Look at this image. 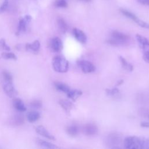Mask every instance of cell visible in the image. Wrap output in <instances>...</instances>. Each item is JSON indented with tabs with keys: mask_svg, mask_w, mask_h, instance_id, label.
Instances as JSON below:
<instances>
[{
	"mask_svg": "<svg viewBox=\"0 0 149 149\" xmlns=\"http://www.w3.org/2000/svg\"><path fill=\"white\" fill-rule=\"evenodd\" d=\"M144 137L137 136L126 137L123 141L124 147L127 149H144Z\"/></svg>",
	"mask_w": 149,
	"mask_h": 149,
	"instance_id": "1",
	"label": "cell"
},
{
	"mask_svg": "<svg viewBox=\"0 0 149 149\" xmlns=\"http://www.w3.org/2000/svg\"><path fill=\"white\" fill-rule=\"evenodd\" d=\"M129 40V37L127 35L118 31H113L111 33V38H109L107 42L111 45L119 46L126 44Z\"/></svg>",
	"mask_w": 149,
	"mask_h": 149,
	"instance_id": "2",
	"label": "cell"
},
{
	"mask_svg": "<svg viewBox=\"0 0 149 149\" xmlns=\"http://www.w3.org/2000/svg\"><path fill=\"white\" fill-rule=\"evenodd\" d=\"M52 66L56 72L65 73L68 70L69 62L64 57L56 56L53 58Z\"/></svg>",
	"mask_w": 149,
	"mask_h": 149,
	"instance_id": "3",
	"label": "cell"
},
{
	"mask_svg": "<svg viewBox=\"0 0 149 149\" xmlns=\"http://www.w3.org/2000/svg\"><path fill=\"white\" fill-rule=\"evenodd\" d=\"M78 65L82 72L84 73H90L95 70L94 65L90 62L86 60H81L78 62Z\"/></svg>",
	"mask_w": 149,
	"mask_h": 149,
	"instance_id": "4",
	"label": "cell"
},
{
	"mask_svg": "<svg viewBox=\"0 0 149 149\" xmlns=\"http://www.w3.org/2000/svg\"><path fill=\"white\" fill-rule=\"evenodd\" d=\"M83 132L87 136H93L97 133L98 128L93 123H87L83 126Z\"/></svg>",
	"mask_w": 149,
	"mask_h": 149,
	"instance_id": "5",
	"label": "cell"
},
{
	"mask_svg": "<svg viewBox=\"0 0 149 149\" xmlns=\"http://www.w3.org/2000/svg\"><path fill=\"white\" fill-rule=\"evenodd\" d=\"M73 34L76 40L81 44H85L87 42V36L85 33L77 28L73 29Z\"/></svg>",
	"mask_w": 149,
	"mask_h": 149,
	"instance_id": "6",
	"label": "cell"
},
{
	"mask_svg": "<svg viewBox=\"0 0 149 149\" xmlns=\"http://www.w3.org/2000/svg\"><path fill=\"white\" fill-rule=\"evenodd\" d=\"M3 90L6 94L10 97H15L17 94L16 91L13 86L12 81H5L3 85Z\"/></svg>",
	"mask_w": 149,
	"mask_h": 149,
	"instance_id": "7",
	"label": "cell"
},
{
	"mask_svg": "<svg viewBox=\"0 0 149 149\" xmlns=\"http://www.w3.org/2000/svg\"><path fill=\"white\" fill-rule=\"evenodd\" d=\"M50 46L54 52H59L63 48V44L61 40L58 37L53 38L50 42Z\"/></svg>",
	"mask_w": 149,
	"mask_h": 149,
	"instance_id": "8",
	"label": "cell"
},
{
	"mask_svg": "<svg viewBox=\"0 0 149 149\" xmlns=\"http://www.w3.org/2000/svg\"><path fill=\"white\" fill-rule=\"evenodd\" d=\"M31 19V17L29 15H27L25 16L24 18L21 19L19 20V24H18V32L22 33L26 31V27H27V23L30 22Z\"/></svg>",
	"mask_w": 149,
	"mask_h": 149,
	"instance_id": "9",
	"label": "cell"
},
{
	"mask_svg": "<svg viewBox=\"0 0 149 149\" xmlns=\"http://www.w3.org/2000/svg\"><path fill=\"white\" fill-rule=\"evenodd\" d=\"M36 132L42 136L47 138L50 140H54L55 137L49 133L47 131V130L43 127L42 126H38V127H36Z\"/></svg>",
	"mask_w": 149,
	"mask_h": 149,
	"instance_id": "10",
	"label": "cell"
},
{
	"mask_svg": "<svg viewBox=\"0 0 149 149\" xmlns=\"http://www.w3.org/2000/svg\"><path fill=\"white\" fill-rule=\"evenodd\" d=\"M136 38L140 45L143 48H146L147 47H149V40L146 37L140 34H136Z\"/></svg>",
	"mask_w": 149,
	"mask_h": 149,
	"instance_id": "11",
	"label": "cell"
},
{
	"mask_svg": "<svg viewBox=\"0 0 149 149\" xmlns=\"http://www.w3.org/2000/svg\"><path fill=\"white\" fill-rule=\"evenodd\" d=\"M66 94L68 98L73 101H76L80 95H82V91L79 90H70Z\"/></svg>",
	"mask_w": 149,
	"mask_h": 149,
	"instance_id": "12",
	"label": "cell"
},
{
	"mask_svg": "<svg viewBox=\"0 0 149 149\" xmlns=\"http://www.w3.org/2000/svg\"><path fill=\"white\" fill-rule=\"evenodd\" d=\"M119 59L120 60L121 65L123 69H125V70L129 71V72L133 71V65L131 63H130L129 62H127V60H126V59L125 58H123L122 56H119Z\"/></svg>",
	"mask_w": 149,
	"mask_h": 149,
	"instance_id": "13",
	"label": "cell"
},
{
	"mask_svg": "<svg viewBox=\"0 0 149 149\" xmlns=\"http://www.w3.org/2000/svg\"><path fill=\"white\" fill-rule=\"evenodd\" d=\"M66 132L69 135L71 136H76L79 134V127L76 125H72L67 127Z\"/></svg>",
	"mask_w": 149,
	"mask_h": 149,
	"instance_id": "14",
	"label": "cell"
},
{
	"mask_svg": "<svg viewBox=\"0 0 149 149\" xmlns=\"http://www.w3.org/2000/svg\"><path fill=\"white\" fill-rule=\"evenodd\" d=\"M59 104L61 105V107L64 109V110L68 113L70 112V111L72 109L73 107V104L70 101L68 100H61L59 101Z\"/></svg>",
	"mask_w": 149,
	"mask_h": 149,
	"instance_id": "15",
	"label": "cell"
},
{
	"mask_svg": "<svg viewBox=\"0 0 149 149\" xmlns=\"http://www.w3.org/2000/svg\"><path fill=\"white\" fill-rule=\"evenodd\" d=\"M57 23L59 30L63 33H65L68 30V26L65 20L62 17H58L57 19Z\"/></svg>",
	"mask_w": 149,
	"mask_h": 149,
	"instance_id": "16",
	"label": "cell"
},
{
	"mask_svg": "<svg viewBox=\"0 0 149 149\" xmlns=\"http://www.w3.org/2000/svg\"><path fill=\"white\" fill-rule=\"evenodd\" d=\"M13 105H14L15 108L19 111L24 112L26 110V108L25 105H24L22 101L20 100V99H16L14 101Z\"/></svg>",
	"mask_w": 149,
	"mask_h": 149,
	"instance_id": "17",
	"label": "cell"
},
{
	"mask_svg": "<svg viewBox=\"0 0 149 149\" xmlns=\"http://www.w3.org/2000/svg\"><path fill=\"white\" fill-rule=\"evenodd\" d=\"M55 86L56 88L58 90L61 91L62 92H64L65 93H67L70 90V87L68 85H66L65 83H61V82H57V83H56L55 84Z\"/></svg>",
	"mask_w": 149,
	"mask_h": 149,
	"instance_id": "18",
	"label": "cell"
},
{
	"mask_svg": "<svg viewBox=\"0 0 149 149\" xmlns=\"http://www.w3.org/2000/svg\"><path fill=\"white\" fill-rule=\"evenodd\" d=\"M40 115L38 112L31 111L27 114V119L30 122H34L38 120Z\"/></svg>",
	"mask_w": 149,
	"mask_h": 149,
	"instance_id": "19",
	"label": "cell"
},
{
	"mask_svg": "<svg viewBox=\"0 0 149 149\" xmlns=\"http://www.w3.org/2000/svg\"><path fill=\"white\" fill-rule=\"evenodd\" d=\"M108 144L109 145H117L120 142V138L118 136H116L115 134H112V136H109L107 139Z\"/></svg>",
	"mask_w": 149,
	"mask_h": 149,
	"instance_id": "20",
	"label": "cell"
},
{
	"mask_svg": "<svg viewBox=\"0 0 149 149\" xmlns=\"http://www.w3.org/2000/svg\"><path fill=\"white\" fill-rule=\"evenodd\" d=\"M120 12L123 15H125L126 17L130 19L131 20H133L134 22L138 19V17L133 13H132L131 12L129 11V10H127L126 9H120Z\"/></svg>",
	"mask_w": 149,
	"mask_h": 149,
	"instance_id": "21",
	"label": "cell"
},
{
	"mask_svg": "<svg viewBox=\"0 0 149 149\" xmlns=\"http://www.w3.org/2000/svg\"><path fill=\"white\" fill-rule=\"evenodd\" d=\"M40 44L38 41H35L33 43L27 45V49L33 51H38L40 48Z\"/></svg>",
	"mask_w": 149,
	"mask_h": 149,
	"instance_id": "22",
	"label": "cell"
},
{
	"mask_svg": "<svg viewBox=\"0 0 149 149\" xmlns=\"http://www.w3.org/2000/svg\"><path fill=\"white\" fill-rule=\"evenodd\" d=\"M38 143L42 147H44L45 148H58V147L56 146H55V144L49 143L48 141H44L42 140H38Z\"/></svg>",
	"mask_w": 149,
	"mask_h": 149,
	"instance_id": "23",
	"label": "cell"
},
{
	"mask_svg": "<svg viewBox=\"0 0 149 149\" xmlns=\"http://www.w3.org/2000/svg\"><path fill=\"white\" fill-rule=\"evenodd\" d=\"M54 5L56 8H65L68 6V3L66 0H55L54 2Z\"/></svg>",
	"mask_w": 149,
	"mask_h": 149,
	"instance_id": "24",
	"label": "cell"
},
{
	"mask_svg": "<svg viewBox=\"0 0 149 149\" xmlns=\"http://www.w3.org/2000/svg\"><path fill=\"white\" fill-rule=\"evenodd\" d=\"M23 121H24V119L22 115H17L15 116L13 122L16 125H22L23 123Z\"/></svg>",
	"mask_w": 149,
	"mask_h": 149,
	"instance_id": "25",
	"label": "cell"
},
{
	"mask_svg": "<svg viewBox=\"0 0 149 149\" xmlns=\"http://www.w3.org/2000/svg\"><path fill=\"white\" fill-rule=\"evenodd\" d=\"M2 57L5 59H16V55L11 52H3L2 54Z\"/></svg>",
	"mask_w": 149,
	"mask_h": 149,
	"instance_id": "26",
	"label": "cell"
},
{
	"mask_svg": "<svg viewBox=\"0 0 149 149\" xmlns=\"http://www.w3.org/2000/svg\"><path fill=\"white\" fill-rule=\"evenodd\" d=\"M106 93L109 95H115L119 93V90L117 88H107L106 89Z\"/></svg>",
	"mask_w": 149,
	"mask_h": 149,
	"instance_id": "27",
	"label": "cell"
},
{
	"mask_svg": "<svg viewBox=\"0 0 149 149\" xmlns=\"http://www.w3.org/2000/svg\"><path fill=\"white\" fill-rule=\"evenodd\" d=\"M135 22L141 27L146 28V29H149V23H147L143 20H141L139 18Z\"/></svg>",
	"mask_w": 149,
	"mask_h": 149,
	"instance_id": "28",
	"label": "cell"
},
{
	"mask_svg": "<svg viewBox=\"0 0 149 149\" xmlns=\"http://www.w3.org/2000/svg\"><path fill=\"white\" fill-rule=\"evenodd\" d=\"M8 4H9L8 0H3L2 3L0 6V13L4 12L7 9Z\"/></svg>",
	"mask_w": 149,
	"mask_h": 149,
	"instance_id": "29",
	"label": "cell"
},
{
	"mask_svg": "<svg viewBox=\"0 0 149 149\" xmlns=\"http://www.w3.org/2000/svg\"><path fill=\"white\" fill-rule=\"evenodd\" d=\"M3 77L5 81H12V77L8 72H3Z\"/></svg>",
	"mask_w": 149,
	"mask_h": 149,
	"instance_id": "30",
	"label": "cell"
},
{
	"mask_svg": "<svg viewBox=\"0 0 149 149\" xmlns=\"http://www.w3.org/2000/svg\"><path fill=\"white\" fill-rule=\"evenodd\" d=\"M31 107L34 108H39L41 107V103L38 101H34L30 104Z\"/></svg>",
	"mask_w": 149,
	"mask_h": 149,
	"instance_id": "31",
	"label": "cell"
},
{
	"mask_svg": "<svg viewBox=\"0 0 149 149\" xmlns=\"http://www.w3.org/2000/svg\"><path fill=\"white\" fill-rule=\"evenodd\" d=\"M0 46L5 50H10V48L6 44L4 41H0Z\"/></svg>",
	"mask_w": 149,
	"mask_h": 149,
	"instance_id": "32",
	"label": "cell"
},
{
	"mask_svg": "<svg viewBox=\"0 0 149 149\" xmlns=\"http://www.w3.org/2000/svg\"><path fill=\"white\" fill-rule=\"evenodd\" d=\"M144 149H149V138H145L144 137Z\"/></svg>",
	"mask_w": 149,
	"mask_h": 149,
	"instance_id": "33",
	"label": "cell"
},
{
	"mask_svg": "<svg viewBox=\"0 0 149 149\" xmlns=\"http://www.w3.org/2000/svg\"><path fill=\"white\" fill-rule=\"evenodd\" d=\"M143 59L146 62L149 63V51H147L144 53Z\"/></svg>",
	"mask_w": 149,
	"mask_h": 149,
	"instance_id": "34",
	"label": "cell"
},
{
	"mask_svg": "<svg viewBox=\"0 0 149 149\" xmlns=\"http://www.w3.org/2000/svg\"><path fill=\"white\" fill-rule=\"evenodd\" d=\"M139 3L144 5H149V0H137Z\"/></svg>",
	"mask_w": 149,
	"mask_h": 149,
	"instance_id": "35",
	"label": "cell"
},
{
	"mask_svg": "<svg viewBox=\"0 0 149 149\" xmlns=\"http://www.w3.org/2000/svg\"><path fill=\"white\" fill-rule=\"evenodd\" d=\"M140 126L143 127H149V122H142Z\"/></svg>",
	"mask_w": 149,
	"mask_h": 149,
	"instance_id": "36",
	"label": "cell"
},
{
	"mask_svg": "<svg viewBox=\"0 0 149 149\" xmlns=\"http://www.w3.org/2000/svg\"><path fill=\"white\" fill-rule=\"evenodd\" d=\"M123 82V81L122 80H120L119 81H118V84H116L117 86H118V85H120V84H121Z\"/></svg>",
	"mask_w": 149,
	"mask_h": 149,
	"instance_id": "37",
	"label": "cell"
},
{
	"mask_svg": "<svg viewBox=\"0 0 149 149\" xmlns=\"http://www.w3.org/2000/svg\"><path fill=\"white\" fill-rule=\"evenodd\" d=\"M83 1H89L90 0H83Z\"/></svg>",
	"mask_w": 149,
	"mask_h": 149,
	"instance_id": "38",
	"label": "cell"
}]
</instances>
